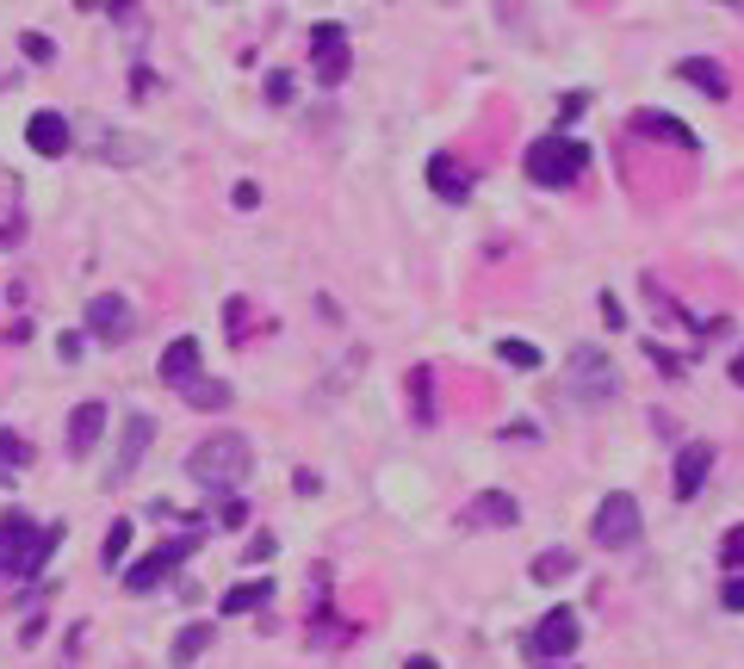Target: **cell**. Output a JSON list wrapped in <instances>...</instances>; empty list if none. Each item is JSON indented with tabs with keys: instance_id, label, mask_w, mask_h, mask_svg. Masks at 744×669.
<instances>
[{
	"instance_id": "cell-1",
	"label": "cell",
	"mask_w": 744,
	"mask_h": 669,
	"mask_svg": "<svg viewBox=\"0 0 744 669\" xmlns=\"http://www.w3.org/2000/svg\"><path fill=\"white\" fill-rule=\"evenodd\" d=\"M249 471H254V447L242 435H206L187 452V478L199 483V490H211V496L249 483Z\"/></svg>"
},
{
	"instance_id": "cell-2",
	"label": "cell",
	"mask_w": 744,
	"mask_h": 669,
	"mask_svg": "<svg viewBox=\"0 0 744 669\" xmlns=\"http://www.w3.org/2000/svg\"><path fill=\"white\" fill-rule=\"evenodd\" d=\"M63 545V527H32V514H0V576H38L44 558Z\"/></svg>"
},
{
	"instance_id": "cell-3",
	"label": "cell",
	"mask_w": 744,
	"mask_h": 669,
	"mask_svg": "<svg viewBox=\"0 0 744 669\" xmlns=\"http://www.w3.org/2000/svg\"><path fill=\"white\" fill-rule=\"evenodd\" d=\"M584 168H589V149L577 137H534L527 143V180L534 187H577L584 180Z\"/></svg>"
},
{
	"instance_id": "cell-4",
	"label": "cell",
	"mask_w": 744,
	"mask_h": 669,
	"mask_svg": "<svg viewBox=\"0 0 744 669\" xmlns=\"http://www.w3.org/2000/svg\"><path fill=\"white\" fill-rule=\"evenodd\" d=\"M565 385H570V397H577V404H589V409H602V404H615V397H620L615 359H608L596 342L570 347V359H565Z\"/></svg>"
},
{
	"instance_id": "cell-5",
	"label": "cell",
	"mask_w": 744,
	"mask_h": 669,
	"mask_svg": "<svg viewBox=\"0 0 744 669\" xmlns=\"http://www.w3.org/2000/svg\"><path fill=\"white\" fill-rule=\"evenodd\" d=\"M192 552H199V527H187L180 540H161L156 552H149V558H137V564L125 571V589H130V595H149V589L161 583V576L180 571V564H187Z\"/></svg>"
},
{
	"instance_id": "cell-6",
	"label": "cell",
	"mask_w": 744,
	"mask_h": 669,
	"mask_svg": "<svg viewBox=\"0 0 744 669\" xmlns=\"http://www.w3.org/2000/svg\"><path fill=\"white\" fill-rule=\"evenodd\" d=\"M589 533H596V545H608V552H627V545H639V533H646V514H639V502L627 496V490H615V496H602Z\"/></svg>"
},
{
	"instance_id": "cell-7",
	"label": "cell",
	"mask_w": 744,
	"mask_h": 669,
	"mask_svg": "<svg viewBox=\"0 0 744 669\" xmlns=\"http://www.w3.org/2000/svg\"><path fill=\"white\" fill-rule=\"evenodd\" d=\"M577 638H584L577 607H553V614H539V626L527 633V657H539V663H558V657L577 651Z\"/></svg>"
},
{
	"instance_id": "cell-8",
	"label": "cell",
	"mask_w": 744,
	"mask_h": 669,
	"mask_svg": "<svg viewBox=\"0 0 744 669\" xmlns=\"http://www.w3.org/2000/svg\"><path fill=\"white\" fill-rule=\"evenodd\" d=\"M311 69H317L323 87H342L354 69V50H348V32L342 25H311Z\"/></svg>"
},
{
	"instance_id": "cell-9",
	"label": "cell",
	"mask_w": 744,
	"mask_h": 669,
	"mask_svg": "<svg viewBox=\"0 0 744 669\" xmlns=\"http://www.w3.org/2000/svg\"><path fill=\"white\" fill-rule=\"evenodd\" d=\"M87 328H94L106 347H125V342H130V328H137V311H130V297H118V292H94V297H87Z\"/></svg>"
},
{
	"instance_id": "cell-10",
	"label": "cell",
	"mask_w": 744,
	"mask_h": 669,
	"mask_svg": "<svg viewBox=\"0 0 744 669\" xmlns=\"http://www.w3.org/2000/svg\"><path fill=\"white\" fill-rule=\"evenodd\" d=\"M708 471H713V447H708V440L677 447V466H670V490H677V502H695L701 483H708Z\"/></svg>"
},
{
	"instance_id": "cell-11",
	"label": "cell",
	"mask_w": 744,
	"mask_h": 669,
	"mask_svg": "<svg viewBox=\"0 0 744 669\" xmlns=\"http://www.w3.org/2000/svg\"><path fill=\"white\" fill-rule=\"evenodd\" d=\"M149 440H156V421H149V416L137 409V416L125 421V440H118V459H112V471H106V490H118V483H125L130 471L143 466V452H149Z\"/></svg>"
},
{
	"instance_id": "cell-12",
	"label": "cell",
	"mask_w": 744,
	"mask_h": 669,
	"mask_svg": "<svg viewBox=\"0 0 744 669\" xmlns=\"http://www.w3.org/2000/svg\"><path fill=\"white\" fill-rule=\"evenodd\" d=\"M25 143H32L38 156H69L75 125H69L63 112H32V118H25Z\"/></svg>"
},
{
	"instance_id": "cell-13",
	"label": "cell",
	"mask_w": 744,
	"mask_h": 669,
	"mask_svg": "<svg viewBox=\"0 0 744 669\" xmlns=\"http://www.w3.org/2000/svg\"><path fill=\"white\" fill-rule=\"evenodd\" d=\"M19 236H25V187H19V174L0 161V249H13Z\"/></svg>"
},
{
	"instance_id": "cell-14",
	"label": "cell",
	"mask_w": 744,
	"mask_h": 669,
	"mask_svg": "<svg viewBox=\"0 0 744 669\" xmlns=\"http://www.w3.org/2000/svg\"><path fill=\"white\" fill-rule=\"evenodd\" d=\"M192 378H206V373H199V342H192V335H180V342L161 347V385L187 390Z\"/></svg>"
},
{
	"instance_id": "cell-15",
	"label": "cell",
	"mask_w": 744,
	"mask_h": 669,
	"mask_svg": "<svg viewBox=\"0 0 744 669\" xmlns=\"http://www.w3.org/2000/svg\"><path fill=\"white\" fill-rule=\"evenodd\" d=\"M677 81H689V87H695V94H708V100H726L732 94V75L720 63H708V56H682Z\"/></svg>"
},
{
	"instance_id": "cell-16",
	"label": "cell",
	"mask_w": 744,
	"mask_h": 669,
	"mask_svg": "<svg viewBox=\"0 0 744 669\" xmlns=\"http://www.w3.org/2000/svg\"><path fill=\"white\" fill-rule=\"evenodd\" d=\"M428 187L441 192L447 205H460L465 192H472V168H465V161H453V156H428Z\"/></svg>"
},
{
	"instance_id": "cell-17",
	"label": "cell",
	"mask_w": 744,
	"mask_h": 669,
	"mask_svg": "<svg viewBox=\"0 0 744 669\" xmlns=\"http://www.w3.org/2000/svg\"><path fill=\"white\" fill-rule=\"evenodd\" d=\"M465 521H472V527H515V521H522V502L509 496V490H484Z\"/></svg>"
},
{
	"instance_id": "cell-18",
	"label": "cell",
	"mask_w": 744,
	"mask_h": 669,
	"mask_svg": "<svg viewBox=\"0 0 744 669\" xmlns=\"http://www.w3.org/2000/svg\"><path fill=\"white\" fill-rule=\"evenodd\" d=\"M87 149L106 161H149L156 156L149 143H125V130H106V125H87Z\"/></svg>"
},
{
	"instance_id": "cell-19",
	"label": "cell",
	"mask_w": 744,
	"mask_h": 669,
	"mask_svg": "<svg viewBox=\"0 0 744 669\" xmlns=\"http://www.w3.org/2000/svg\"><path fill=\"white\" fill-rule=\"evenodd\" d=\"M633 130H639V137H651V143H677V149H695V143H701L695 130L682 125V118H670V112H639Z\"/></svg>"
},
{
	"instance_id": "cell-20",
	"label": "cell",
	"mask_w": 744,
	"mask_h": 669,
	"mask_svg": "<svg viewBox=\"0 0 744 669\" xmlns=\"http://www.w3.org/2000/svg\"><path fill=\"white\" fill-rule=\"evenodd\" d=\"M99 428H106V404H81L75 416H69V452L87 459V452L99 447Z\"/></svg>"
},
{
	"instance_id": "cell-21",
	"label": "cell",
	"mask_w": 744,
	"mask_h": 669,
	"mask_svg": "<svg viewBox=\"0 0 744 669\" xmlns=\"http://www.w3.org/2000/svg\"><path fill=\"white\" fill-rule=\"evenodd\" d=\"M206 645H211V626H206V620H192L187 633L175 638V651H168V663H175V669L199 663V651H206Z\"/></svg>"
},
{
	"instance_id": "cell-22",
	"label": "cell",
	"mask_w": 744,
	"mask_h": 669,
	"mask_svg": "<svg viewBox=\"0 0 744 669\" xmlns=\"http://www.w3.org/2000/svg\"><path fill=\"white\" fill-rule=\"evenodd\" d=\"M273 602V583H242V589H223V614H254V607Z\"/></svg>"
},
{
	"instance_id": "cell-23",
	"label": "cell",
	"mask_w": 744,
	"mask_h": 669,
	"mask_svg": "<svg viewBox=\"0 0 744 669\" xmlns=\"http://www.w3.org/2000/svg\"><path fill=\"white\" fill-rule=\"evenodd\" d=\"M570 571H577V552H565V545H553V552L534 558V583H565Z\"/></svg>"
},
{
	"instance_id": "cell-24",
	"label": "cell",
	"mask_w": 744,
	"mask_h": 669,
	"mask_svg": "<svg viewBox=\"0 0 744 669\" xmlns=\"http://www.w3.org/2000/svg\"><path fill=\"white\" fill-rule=\"evenodd\" d=\"M180 397H187L192 409H223V404H230V385H218V378H192Z\"/></svg>"
},
{
	"instance_id": "cell-25",
	"label": "cell",
	"mask_w": 744,
	"mask_h": 669,
	"mask_svg": "<svg viewBox=\"0 0 744 669\" xmlns=\"http://www.w3.org/2000/svg\"><path fill=\"white\" fill-rule=\"evenodd\" d=\"M130 521H112L106 527V552H99V564H106V571H118V564H125V552H130Z\"/></svg>"
},
{
	"instance_id": "cell-26",
	"label": "cell",
	"mask_w": 744,
	"mask_h": 669,
	"mask_svg": "<svg viewBox=\"0 0 744 669\" xmlns=\"http://www.w3.org/2000/svg\"><path fill=\"white\" fill-rule=\"evenodd\" d=\"M211 521H218V527H230V533H237L242 521H249V502H242L237 490H223V496L211 502Z\"/></svg>"
},
{
	"instance_id": "cell-27",
	"label": "cell",
	"mask_w": 744,
	"mask_h": 669,
	"mask_svg": "<svg viewBox=\"0 0 744 669\" xmlns=\"http://www.w3.org/2000/svg\"><path fill=\"white\" fill-rule=\"evenodd\" d=\"M0 466L7 471H19V466H32V447L13 435V428H0Z\"/></svg>"
},
{
	"instance_id": "cell-28",
	"label": "cell",
	"mask_w": 744,
	"mask_h": 669,
	"mask_svg": "<svg viewBox=\"0 0 744 669\" xmlns=\"http://www.w3.org/2000/svg\"><path fill=\"white\" fill-rule=\"evenodd\" d=\"M410 390H416V416H434V373H428V366H416L410 373Z\"/></svg>"
},
{
	"instance_id": "cell-29",
	"label": "cell",
	"mask_w": 744,
	"mask_h": 669,
	"mask_svg": "<svg viewBox=\"0 0 744 669\" xmlns=\"http://www.w3.org/2000/svg\"><path fill=\"white\" fill-rule=\"evenodd\" d=\"M496 354H503L509 366H522V373H534V366H539V347H534V342H503Z\"/></svg>"
},
{
	"instance_id": "cell-30",
	"label": "cell",
	"mask_w": 744,
	"mask_h": 669,
	"mask_svg": "<svg viewBox=\"0 0 744 669\" xmlns=\"http://www.w3.org/2000/svg\"><path fill=\"white\" fill-rule=\"evenodd\" d=\"M720 564H726V571H744V521L720 540Z\"/></svg>"
},
{
	"instance_id": "cell-31",
	"label": "cell",
	"mask_w": 744,
	"mask_h": 669,
	"mask_svg": "<svg viewBox=\"0 0 744 669\" xmlns=\"http://www.w3.org/2000/svg\"><path fill=\"white\" fill-rule=\"evenodd\" d=\"M720 602H726V614H744V571H732V576H726Z\"/></svg>"
},
{
	"instance_id": "cell-32",
	"label": "cell",
	"mask_w": 744,
	"mask_h": 669,
	"mask_svg": "<svg viewBox=\"0 0 744 669\" xmlns=\"http://www.w3.org/2000/svg\"><path fill=\"white\" fill-rule=\"evenodd\" d=\"M19 44H25V56H32V63H50V56H56V44H50L44 32H25Z\"/></svg>"
},
{
	"instance_id": "cell-33",
	"label": "cell",
	"mask_w": 744,
	"mask_h": 669,
	"mask_svg": "<svg viewBox=\"0 0 744 669\" xmlns=\"http://www.w3.org/2000/svg\"><path fill=\"white\" fill-rule=\"evenodd\" d=\"M268 100H273V106H292V75H285V69H273V75H268Z\"/></svg>"
},
{
	"instance_id": "cell-34",
	"label": "cell",
	"mask_w": 744,
	"mask_h": 669,
	"mask_svg": "<svg viewBox=\"0 0 744 669\" xmlns=\"http://www.w3.org/2000/svg\"><path fill=\"white\" fill-rule=\"evenodd\" d=\"M223 328H230V342H242V328H249V304H223Z\"/></svg>"
},
{
	"instance_id": "cell-35",
	"label": "cell",
	"mask_w": 744,
	"mask_h": 669,
	"mask_svg": "<svg viewBox=\"0 0 744 669\" xmlns=\"http://www.w3.org/2000/svg\"><path fill=\"white\" fill-rule=\"evenodd\" d=\"M130 94L149 100V94H156V75H149V69H137V75H130Z\"/></svg>"
},
{
	"instance_id": "cell-36",
	"label": "cell",
	"mask_w": 744,
	"mask_h": 669,
	"mask_svg": "<svg viewBox=\"0 0 744 669\" xmlns=\"http://www.w3.org/2000/svg\"><path fill=\"white\" fill-rule=\"evenodd\" d=\"M237 205H242V211H254V205H261V187H254V180H242V187H237Z\"/></svg>"
},
{
	"instance_id": "cell-37",
	"label": "cell",
	"mask_w": 744,
	"mask_h": 669,
	"mask_svg": "<svg viewBox=\"0 0 744 669\" xmlns=\"http://www.w3.org/2000/svg\"><path fill=\"white\" fill-rule=\"evenodd\" d=\"M404 669H441V663H434V657H410Z\"/></svg>"
},
{
	"instance_id": "cell-38",
	"label": "cell",
	"mask_w": 744,
	"mask_h": 669,
	"mask_svg": "<svg viewBox=\"0 0 744 669\" xmlns=\"http://www.w3.org/2000/svg\"><path fill=\"white\" fill-rule=\"evenodd\" d=\"M732 385H744V354H738V359H732Z\"/></svg>"
},
{
	"instance_id": "cell-39",
	"label": "cell",
	"mask_w": 744,
	"mask_h": 669,
	"mask_svg": "<svg viewBox=\"0 0 744 669\" xmlns=\"http://www.w3.org/2000/svg\"><path fill=\"white\" fill-rule=\"evenodd\" d=\"M726 7H744V0H726Z\"/></svg>"
}]
</instances>
